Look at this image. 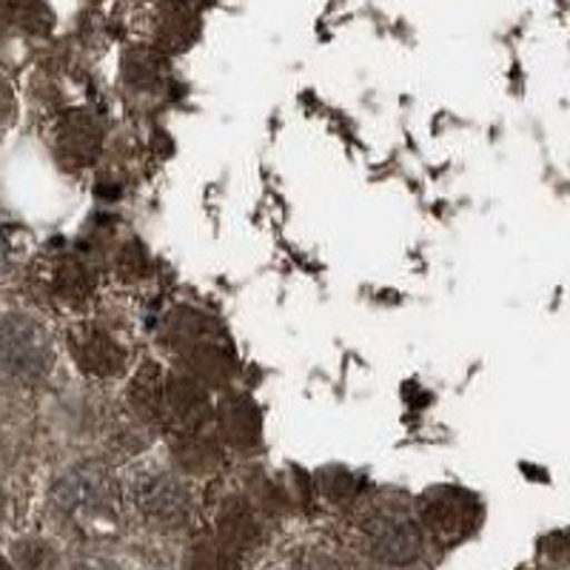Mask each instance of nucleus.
<instances>
[{
	"instance_id": "nucleus-1",
	"label": "nucleus",
	"mask_w": 570,
	"mask_h": 570,
	"mask_svg": "<svg viewBox=\"0 0 570 570\" xmlns=\"http://www.w3.org/2000/svg\"><path fill=\"white\" fill-rule=\"evenodd\" d=\"M52 365L49 334L35 320L9 314L3 320V371L18 380H38Z\"/></svg>"
},
{
	"instance_id": "nucleus-2",
	"label": "nucleus",
	"mask_w": 570,
	"mask_h": 570,
	"mask_svg": "<svg viewBox=\"0 0 570 570\" xmlns=\"http://www.w3.org/2000/svg\"><path fill=\"white\" fill-rule=\"evenodd\" d=\"M368 551L383 564H411L422 553V533L414 519L389 513L371 522Z\"/></svg>"
},
{
	"instance_id": "nucleus-3",
	"label": "nucleus",
	"mask_w": 570,
	"mask_h": 570,
	"mask_svg": "<svg viewBox=\"0 0 570 570\" xmlns=\"http://www.w3.org/2000/svg\"><path fill=\"white\" fill-rule=\"evenodd\" d=\"M111 485L100 468L95 465H80L71 468L55 482V502L63 508L66 513H80V511H100L109 505Z\"/></svg>"
},
{
	"instance_id": "nucleus-4",
	"label": "nucleus",
	"mask_w": 570,
	"mask_h": 570,
	"mask_svg": "<svg viewBox=\"0 0 570 570\" xmlns=\"http://www.w3.org/2000/svg\"><path fill=\"white\" fill-rule=\"evenodd\" d=\"M135 497L140 511L163 525H177L188 517V491L169 473H155L140 480Z\"/></svg>"
},
{
	"instance_id": "nucleus-5",
	"label": "nucleus",
	"mask_w": 570,
	"mask_h": 570,
	"mask_svg": "<svg viewBox=\"0 0 570 570\" xmlns=\"http://www.w3.org/2000/svg\"><path fill=\"white\" fill-rule=\"evenodd\" d=\"M425 525L442 539H460L462 533L471 531L476 519V505L473 499L460 491H440L422 505Z\"/></svg>"
},
{
	"instance_id": "nucleus-6",
	"label": "nucleus",
	"mask_w": 570,
	"mask_h": 570,
	"mask_svg": "<svg viewBox=\"0 0 570 570\" xmlns=\"http://www.w3.org/2000/svg\"><path fill=\"white\" fill-rule=\"evenodd\" d=\"M75 356L83 365V371L100 376L117 374L120 365H124V351L117 348L115 340L106 337L104 331L98 328L80 331L78 337H75Z\"/></svg>"
},
{
	"instance_id": "nucleus-7",
	"label": "nucleus",
	"mask_w": 570,
	"mask_h": 570,
	"mask_svg": "<svg viewBox=\"0 0 570 570\" xmlns=\"http://www.w3.org/2000/svg\"><path fill=\"white\" fill-rule=\"evenodd\" d=\"M223 431L234 445H254L259 436V416L243 396H234L223 405Z\"/></svg>"
},
{
	"instance_id": "nucleus-8",
	"label": "nucleus",
	"mask_w": 570,
	"mask_h": 570,
	"mask_svg": "<svg viewBox=\"0 0 570 570\" xmlns=\"http://www.w3.org/2000/svg\"><path fill=\"white\" fill-rule=\"evenodd\" d=\"M63 146L66 151H71V155L80 157V160H89L100 146L98 126L91 124L89 117H71V120H66Z\"/></svg>"
},
{
	"instance_id": "nucleus-9",
	"label": "nucleus",
	"mask_w": 570,
	"mask_h": 570,
	"mask_svg": "<svg viewBox=\"0 0 570 570\" xmlns=\"http://www.w3.org/2000/svg\"><path fill=\"white\" fill-rule=\"evenodd\" d=\"M171 394V409L188 422H197L203 416V409H206V396H203L200 385L191 383V380H175L169 385Z\"/></svg>"
},
{
	"instance_id": "nucleus-10",
	"label": "nucleus",
	"mask_w": 570,
	"mask_h": 570,
	"mask_svg": "<svg viewBox=\"0 0 570 570\" xmlns=\"http://www.w3.org/2000/svg\"><path fill=\"white\" fill-rule=\"evenodd\" d=\"M220 533L226 544H248L257 537V522H254V517L246 508L234 505L232 511H226V517H223Z\"/></svg>"
},
{
	"instance_id": "nucleus-11",
	"label": "nucleus",
	"mask_w": 570,
	"mask_h": 570,
	"mask_svg": "<svg viewBox=\"0 0 570 570\" xmlns=\"http://www.w3.org/2000/svg\"><path fill=\"white\" fill-rule=\"evenodd\" d=\"M58 288L66 299H83L91 288V279L86 268H80L78 263H69V266L60 268Z\"/></svg>"
},
{
	"instance_id": "nucleus-12",
	"label": "nucleus",
	"mask_w": 570,
	"mask_h": 570,
	"mask_svg": "<svg viewBox=\"0 0 570 570\" xmlns=\"http://www.w3.org/2000/svg\"><path fill=\"white\" fill-rule=\"evenodd\" d=\"M20 27L32 29V32H49L52 29V14H49V9L43 7V3H38V0H27L23 3V9H20Z\"/></svg>"
}]
</instances>
